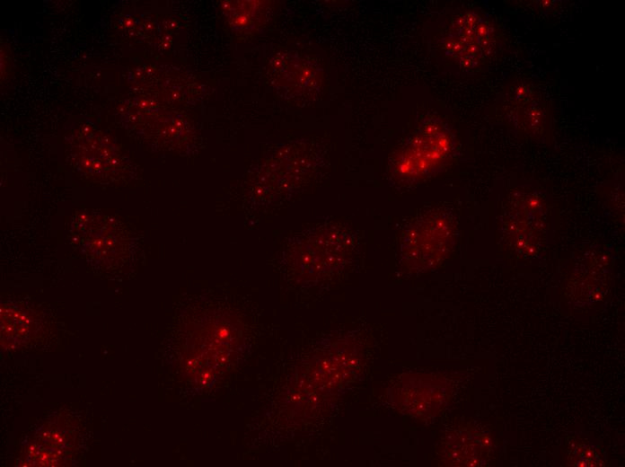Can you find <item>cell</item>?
I'll use <instances>...</instances> for the list:
<instances>
[{
    "mask_svg": "<svg viewBox=\"0 0 625 467\" xmlns=\"http://www.w3.org/2000/svg\"><path fill=\"white\" fill-rule=\"evenodd\" d=\"M496 48L493 24L474 11L456 15L443 40L445 55L466 70L484 66Z\"/></svg>",
    "mask_w": 625,
    "mask_h": 467,
    "instance_id": "277c9868",
    "label": "cell"
},
{
    "mask_svg": "<svg viewBox=\"0 0 625 467\" xmlns=\"http://www.w3.org/2000/svg\"><path fill=\"white\" fill-rule=\"evenodd\" d=\"M453 223L441 211L427 212L412 220L402 232L399 255L409 269H426L438 263L453 243Z\"/></svg>",
    "mask_w": 625,
    "mask_h": 467,
    "instance_id": "7a4b0ae2",
    "label": "cell"
},
{
    "mask_svg": "<svg viewBox=\"0 0 625 467\" xmlns=\"http://www.w3.org/2000/svg\"><path fill=\"white\" fill-rule=\"evenodd\" d=\"M73 150L77 167L90 177L114 181L121 176L125 162L119 149L109 140L92 136L80 140Z\"/></svg>",
    "mask_w": 625,
    "mask_h": 467,
    "instance_id": "5b68a950",
    "label": "cell"
},
{
    "mask_svg": "<svg viewBox=\"0 0 625 467\" xmlns=\"http://www.w3.org/2000/svg\"><path fill=\"white\" fill-rule=\"evenodd\" d=\"M568 459L572 465L577 466H595L601 463L600 455L590 447L582 443H577L568 448Z\"/></svg>",
    "mask_w": 625,
    "mask_h": 467,
    "instance_id": "8992f818",
    "label": "cell"
},
{
    "mask_svg": "<svg viewBox=\"0 0 625 467\" xmlns=\"http://www.w3.org/2000/svg\"><path fill=\"white\" fill-rule=\"evenodd\" d=\"M453 139L436 119L424 122L397 153L392 171L401 180H418L437 169L449 156Z\"/></svg>",
    "mask_w": 625,
    "mask_h": 467,
    "instance_id": "3957f363",
    "label": "cell"
},
{
    "mask_svg": "<svg viewBox=\"0 0 625 467\" xmlns=\"http://www.w3.org/2000/svg\"><path fill=\"white\" fill-rule=\"evenodd\" d=\"M69 232L74 247L96 262L126 260L134 248L127 225L99 212L77 213L71 220Z\"/></svg>",
    "mask_w": 625,
    "mask_h": 467,
    "instance_id": "6da1fadb",
    "label": "cell"
}]
</instances>
